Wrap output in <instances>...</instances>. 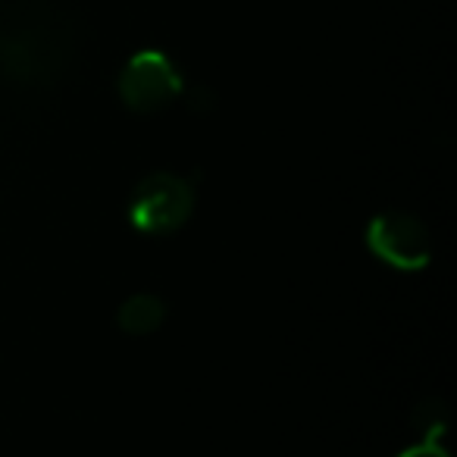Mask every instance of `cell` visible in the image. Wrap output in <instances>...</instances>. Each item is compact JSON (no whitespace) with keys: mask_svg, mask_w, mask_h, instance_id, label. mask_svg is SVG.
Wrapping results in <instances>:
<instances>
[{"mask_svg":"<svg viewBox=\"0 0 457 457\" xmlns=\"http://www.w3.org/2000/svg\"><path fill=\"white\" fill-rule=\"evenodd\" d=\"M63 38L54 20L22 16L0 22V76L13 82H47L63 63Z\"/></svg>","mask_w":457,"mask_h":457,"instance_id":"obj_1","label":"cell"},{"mask_svg":"<svg viewBox=\"0 0 457 457\" xmlns=\"http://www.w3.org/2000/svg\"><path fill=\"white\" fill-rule=\"evenodd\" d=\"M195 210V185L176 172H151L132 191L129 222L141 236H170Z\"/></svg>","mask_w":457,"mask_h":457,"instance_id":"obj_2","label":"cell"},{"mask_svg":"<svg viewBox=\"0 0 457 457\" xmlns=\"http://www.w3.org/2000/svg\"><path fill=\"white\" fill-rule=\"evenodd\" d=\"M120 97L129 110L135 113H154L163 110L182 95L185 82L179 66L170 60V54L157 51V47H145V51L132 54L120 72Z\"/></svg>","mask_w":457,"mask_h":457,"instance_id":"obj_3","label":"cell"},{"mask_svg":"<svg viewBox=\"0 0 457 457\" xmlns=\"http://www.w3.org/2000/svg\"><path fill=\"white\" fill-rule=\"evenodd\" d=\"M363 238H367V248L376 261L401 270V273H417V270L429 267L432 261L429 228L413 213L388 210V213L373 216Z\"/></svg>","mask_w":457,"mask_h":457,"instance_id":"obj_4","label":"cell"},{"mask_svg":"<svg viewBox=\"0 0 457 457\" xmlns=\"http://www.w3.org/2000/svg\"><path fill=\"white\" fill-rule=\"evenodd\" d=\"M166 320V304L157 295L138 292L132 298H126L116 311V323L126 336H151L163 326Z\"/></svg>","mask_w":457,"mask_h":457,"instance_id":"obj_5","label":"cell"},{"mask_svg":"<svg viewBox=\"0 0 457 457\" xmlns=\"http://www.w3.org/2000/svg\"><path fill=\"white\" fill-rule=\"evenodd\" d=\"M398 457H451V454L445 451L442 438H420L417 445H411L407 451H401Z\"/></svg>","mask_w":457,"mask_h":457,"instance_id":"obj_6","label":"cell"}]
</instances>
